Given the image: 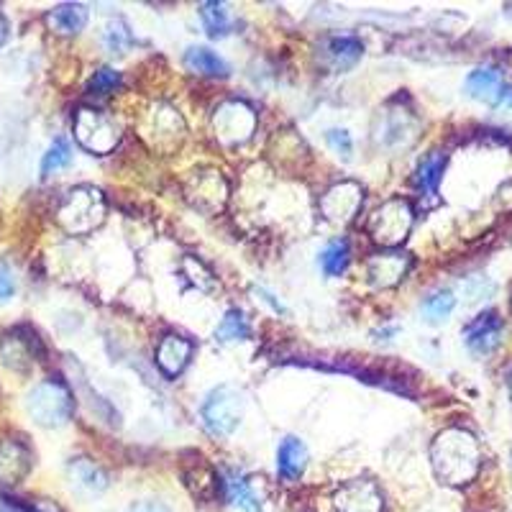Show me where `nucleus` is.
Segmentation results:
<instances>
[{
	"label": "nucleus",
	"mask_w": 512,
	"mask_h": 512,
	"mask_svg": "<svg viewBox=\"0 0 512 512\" xmlns=\"http://www.w3.org/2000/svg\"><path fill=\"white\" fill-rule=\"evenodd\" d=\"M128 512H172V510H169V507L159 500H141V502H136V505L131 507Z\"/></svg>",
	"instance_id": "473e14b6"
},
{
	"label": "nucleus",
	"mask_w": 512,
	"mask_h": 512,
	"mask_svg": "<svg viewBox=\"0 0 512 512\" xmlns=\"http://www.w3.org/2000/svg\"><path fill=\"white\" fill-rule=\"evenodd\" d=\"M47 24L54 34L75 36L88 26V8L82 3H59L47 13Z\"/></svg>",
	"instance_id": "a211bd4d"
},
{
	"label": "nucleus",
	"mask_w": 512,
	"mask_h": 512,
	"mask_svg": "<svg viewBox=\"0 0 512 512\" xmlns=\"http://www.w3.org/2000/svg\"><path fill=\"white\" fill-rule=\"evenodd\" d=\"M364 54L361 41L354 36H331L323 41V59L333 72H346L351 70Z\"/></svg>",
	"instance_id": "dca6fc26"
},
{
	"label": "nucleus",
	"mask_w": 512,
	"mask_h": 512,
	"mask_svg": "<svg viewBox=\"0 0 512 512\" xmlns=\"http://www.w3.org/2000/svg\"><path fill=\"white\" fill-rule=\"evenodd\" d=\"M410 269V256L402 251H379L369 259L367 274L374 287H395L405 280Z\"/></svg>",
	"instance_id": "f8f14e48"
},
{
	"label": "nucleus",
	"mask_w": 512,
	"mask_h": 512,
	"mask_svg": "<svg viewBox=\"0 0 512 512\" xmlns=\"http://www.w3.org/2000/svg\"><path fill=\"white\" fill-rule=\"evenodd\" d=\"M326 141L333 152L338 154V157L349 159L351 152H354V144H351L349 131H344V128H331V131L326 134Z\"/></svg>",
	"instance_id": "7c9ffc66"
},
{
	"label": "nucleus",
	"mask_w": 512,
	"mask_h": 512,
	"mask_svg": "<svg viewBox=\"0 0 512 512\" xmlns=\"http://www.w3.org/2000/svg\"><path fill=\"white\" fill-rule=\"evenodd\" d=\"M185 67L195 75H203V77H226L228 72V64L218 57L216 52H210L205 47H190L185 52Z\"/></svg>",
	"instance_id": "4be33fe9"
},
{
	"label": "nucleus",
	"mask_w": 512,
	"mask_h": 512,
	"mask_svg": "<svg viewBox=\"0 0 512 512\" xmlns=\"http://www.w3.org/2000/svg\"><path fill=\"white\" fill-rule=\"evenodd\" d=\"M443 169H446V157L441 152H433L418 164V172H415V182L423 192L428 195H436L438 190V182L443 177Z\"/></svg>",
	"instance_id": "b1692460"
},
{
	"label": "nucleus",
	"mask_w": 512,
	"mask_h": 512,
	"mask_svg": "<svg viewBox=\"0 0 512 512\" xmlns=\"http://www.w3.org/2000/svg\"><path fill=\"white\" fill-rule=\"evenodd\" d=\"M333 507L336 512H382L384 500L377 484L369 479H354L333 495Z\"/></svg>",
	"instance_id": "9d476101"
},
{
	"label": "nucleus",
	"mask_w": 512,
	"mask_h": 512,
	"mask_svg": "<svg viewBox=\"0 0 512 512\" xmlns=\"http://www.w3.org/2000/svg\"><path fill=\"white\" fill-rule=\"evenodd\" d=\"M70 162H72L70 141L57 139L52 146H49V152L44 154V159H41V177L47 180V177H52L57 169L67 167Z\"/></svg>",
	"instance_id": "cd10ccee"
},
{
	"label": "nucleus",
	"mask_w": 512,
	"mask_h": 512,
	"mask_svg": "<svg viewBox=\"0 0 512 512\" xmlns=\"http://www.w3.org/2000/svg\"><path fill=\"white\" fill-rule=\"evenodd\" d=\"M226 182L218 172L205 169V172H195L187 185V198L195 208L205 210V213H218L226 203Z\"/></svg>",
	"instance_id": "9b49d317"
},
{
	"label": "nucleus",
	"mask_w": 512,
	"mask_h": 512,
	"mask_svg": "<svg viewBox=\"0 0 512 512\" xmlns=\"http://www.w3.org/2000/svg\"><path fill=\"white\" fill-rule=\"evenodd\" d=\"M454 308H456L454 292L438 290V292H433V295L423 303V315L428 323H443L448 315L454 313Z\"/></svg>",
	"instance_id": "bb28decb"
},
{
	"label": "nucleus",
	"mask_w": 512,
	"mask_h": 512,
	"mask_svg": "<svg viewBox=\"0 0 512 512\" xmlns=\"http://www.w3.org/2000/svg\"><path fill=\"white\" fill-rule=\"evenodd\" d=\"M36 336H26L21 331H13L0 341V361L13 372H29L34 364Z\"/></svg>",
	"instance_id": "ddd939ff"
},
{
	"label": "nucleus",
	"mask_w": 512,
	"mask_h": 512,
	"mask_svg": "<svg viewBox=\"0 0 512 512\" xmlns=\"http://www.w3.org/2000/svg\"><path fill=\"white\" fill-rule=\"evenodd\" d=\"M70 477H72V487L82 489V492H88V495H98L108 487V477L100 469L98 464L88 459H77L70 464Z\"/></svg>",
	"instance_id": "412c9836"
},
{
	"label": "nucleus",
	"mask_w": 512,
	"mask_h": 512,
	"mask_svg": "<svg viewBox=\"0 0 512 512\" xmlns=\"http://www.w3.org/2000/svg\"><path fill=\"white\" fill-rule=\"evenodd\" d=\"M221 484L223 495H226V500L233 507H239L241 512H262V500H259V495H256L251 484L241 474L226 472L221 477Z\"/></svg>",
	"instance_id": "6ab92c4d"
},
{
	"label": "nucleus",
	"mask_w": 512,
	"mask_h": 512,
	"mask_svg": "<svg viewBox=\"0 0 512 512\" xmlns=\"http://www.w3.org/2000/svg\"><path fill=\"white\" fill-rule=\"evenodd\" d=\"M59 226L67 233H90L105 221V198L95 187H75L64 195L62 205L57 210Z\"/></svg>",
	"instance_id": "f03ea898"
},
{
	"label": "nucleus",
	"mask_w": 512,
	"mask_h": 512,
	"mask_svg": "<svg viewBox=\"0 0 512 512\" xmlns=\"http://www.w3.org/2000/svg\"><path fill=\"white\" fill-rule=\"evenodd\" d=\"M8 31H11V26H8V18L0 13V47L8 41Z\"/></svg>",
	"instance_id": "72a5a7b5"
},
{
	"label": "nucleus",
	"mask_w": 512,
	"mask_h": 512,
	"mask_svg": "<svg viewBox=\"0 0 512 512\" xmlns=\"http://www.w3.org/2000/svg\"><path fill=\"white\" fill-rule=\"evenodd\" d=\"M249 333V320H246V315L241 310H228L223 315L221 326L216 328V338L223 341V344H228V341H244V338H249Z\"/></svg>",
	"instance_id": "a878e982"
},
{
	"label": "nucleus",
	"mask_w": 512,
	"mask_h": 512,
	"mask_svg": "<svg viewBox=\"0 0 512 512\" xmlns=\"http://www.w3.org/2000/svg\"><path fill=\"white\" fill-rule=\"evenodd\" d=\"M200 21H203L205 31H208L210 39H223V36L231 31V16H228V8L216 0H208L200 6Z\"/></svg>",
	"instance_id": "5701e85b"
},
{
	"label": "nucleus",
	"mask_w": 512,
	"mask_h": 512,
	"mask_svg": "<svg viewBox=\"0 0 512 512\" xmlns=\"http://www.w3.org/2000/svg\"><path fill=\"white\" fill-rule=\"evenodd\" d=\"M244 392L221 384L203 402V423L213 436H231L244 418Z\"/></svg>",
	"instance_id": "39448f33"
},
{
	"label": "nucleus",
	"mask_w": 512,
	"mask_h": 512,
	"mask_svg": "<svg viewBox=\"0 0 512 512\" xmlns=\"http://www.w3.org/2000/svg\"><path fill=\"white\" fill-rule=\"evenodd\" d=\"M72 408H75L72 392L59 379H47V382L36 384L26 397V410L44 428H59V425L67 423L72 418Z\"/></svg>",
	"instance_id": "7ed1b4c3"
},
{
	"label": "nucleus",
	"mask_w": 512,
	"mask_h": 512,
	"mask_svg": "<svg viewBox=\"0 0 512 512\" xmlns=\"http://www.w3.org/2000/svg\"><path fill=\"white\" fill-rule=\"evenodd\" d=\"M308 466V446L300 438L290 436L280 443L277 451V469L285 479H300Z\"/></svg>",
	"instance_id": "aec40b11"
},
{
	"label": "nucleus",
	"mask_w": 512,
	"mask_h": 512,
	"mask_svg": "<svg viewBox=\"0 0 512 512\" xmlns=\"http://www.w3.org/2000/svg\"><path fill=\"white\" fill-rule=\"evenodd\" d=\"M75 139L93 154H111L121 141V126L108 113L80 108L75 113Z\"/></svg>",
	"instance_id": "423d86ee"
},
{
	"label": "nucleus",
	"mask_w": 512,
	"mask_h": 512,
	"mask_svg": "<svg viewBox=\"0 0 512 512\" xmlns=\"http://www.w3.org/2000/svg\"><path fill=\"white\" fill-rule=\"evenodd\" d=\"M361 200H364V190L356 182L346 180L333 185L331 190L320 198V213L323 218L336 226H346V223L354 221V216L359 213Z\"/></svg>",
	"instance_id": "6e6552de"
},
{
	"label": "nucleus",
	"mask_w": 512,
	"mask_h": 512,
	"mask_svg": "<svg viewBox=\"0 0 512 512\" xmlns=\"http://www.w3.org/2000/svg\"><path fill=\"white\" fill-rule=\"evenodd\" d=\"M213 128L221 144L239 146L251 139L256 131V113L244 100H226L218 105L216 116H213Z\"/></svg>",
	"instance_id": "0eeeda50"
},
{
	"label": "nucleus",
	"mask_w": 512,
	"mask_h": 512,
	"mask_svg": "<svg viewBox=\"0 0 512 512\" xmlns=\"http://www.w3.org/2000/svg\"><path fill=\"white\" fill-rule=\"evenodd\" d=\"M413 221V205H410L408 200H387V203H384L382 208L374 210V216L369 218L367 233L372 236L374 244H379L382 249H395V246H400L402 241L408 239Z\"/></svg>",
	"instance_id": "20e7f679"
},
{
	"label": "nucleus",
	"mask_w": 512,
	"mask_h": 512,
	"mask_svg": "<svg viewBox=\"0 0 512 512\" xmlns=\"http://www.w3.org/2000/svg\"><path fill=\"white\" fill-rule=\"evenodd\" d=\"M118 88H121V75H118L116 70H108V67H105V70L93 75V80H90L88 85V93L95 95V98H105V95L116 93Z\"/></svg>",
	"instance_id": "c85d7f7f"
},
{
	"label": "nucleus",
	"mask_w": 512,
	"mask_h": 512,
	"mask_svg": "<svg viewBox=\"0 0 512 512\" xmlns=\"http://www.w3.org/2000/svg\"><path fill=\"white\" fill-rule=\"evenodd\" d=\"M16 295V272L6 259H0V303H6Z\"/></svg>",
	"instance_id": "2f4dec72"
},
{
	"label": "nucleus",
	"mask_w": 512,
	"mask_h": 512,
	"mask_svg": "<svg viewBox=\"0 0 512 512\" xmlns=\"http://www.w3.org/2000/svg\"><path fill=\"white\" fill-rule=\"evenodd\" d=\"M431 464L443 484H469L479 472V446L472 433L448 428L431 446Z\"/></svg>",
	"instance_id": "f257e3e1"
},
{
	"label": "nucleus",
	"mask_w": 512,
	"mask_h": 512,
	"mask_svg": "<svg viewBox=\"0 0 512 512\" xmlns=\"http://www.w3.org/2000/svg\"><path fill=\"white\" fill-rule=\"evenodd\" d=\"M466 93L482 103H502L507 95L505 80L495 67H479L466 77Z\"/></svg>",
	"instance_id": "f3484780"
},
{
	"label": "nucleus",
	"mask_w": 512,
	"mask_h": 512,
	"mask_svg": "<svg viewBox=\"0 0 512 512\" xmlns=\"http://www.w3.org/2000/svg\"><path fill=\"white\" fill-rule=\"evenodd\" d=\"M192 356V344L185 336L177 333H167L157 346V367L162 369L167 377H177L182 369L187 367V361Z\"/></svg>",
	"instance_id": "2eb2a0df"
},
{
	"label": "nucleus",
	"mask_w": 512,
	"mask_h": 512,
	"mask_svg": "<svg viewBox=\"0 0 512 512\" xmlns=\"http://www.w3.org/2000/svg\"><path fill=\"white\" fill-rule=\"evenodd\" d=\"M31 456L18 441H0V484L16 487L29 474Z\"/></svg>",
	"instance_id": "4468645a"
},
{
	"label": "nucleus",
	"mask_w": 512,
	"mask_h": 512,
	"mask_svg": "<svg viewBox=\"0 0 512 512\" xmlns=\"http://www.w3.org/2000/svg\"><path fill=\"white\" fill-rule=\"evenodd\" d=\"M502 333H505V326L500 315L495 310H484L464 328V344L474 356H489L502 344Z\"/></svg>",
	"instance_id": "1a4fd4ad"
},
{
	"label": "nucleus",
	"mask_w": 512,
	"mask_h": 512,
	"mask_svg": "<svg viewBox=\"0 0 512 512\" xmlns=\"http://www.w3.org/2000/svg\"><path fill=\"white\" fill-rule=\"evenodd\" d=\"M349 259H351L349 241L336 239V241H331L326 249L320 251V269H323L328 277H338V274L346 272V267H349Z\"/></svg>",
	"instance_id": "393cba45"
},
{
	"label": "nucleus",
	"mask_w": 512,
	"mask_h": 512,
	"mask_svg": "<svg viewBox=\"0 0 512 512\" xmlns=\"http://www.w3.org/2000/svg\"><path fill=\"white\" fill-rule=\"evenodd\" d=\"M510 392H512V377H510Z\"/></svg>",
	"instance_id": "f704fd0d"
},
{
	"label": "nucleus",
	"mask_w": 512,
	"mask_h": 512,
	"mask_svg": "<svg viewBox=\"0 0 512 512\" xmlns=\"http://www.w3.org/2000/svg\"><path fill=\"white\" fill-rule=\"evenodd\" d=\"M105 41H108V47H111L113 52L123 54V49H128V44H131V34H128L126 24H123V21H113V24L108 26V31H105Z\"/></svg>",
	"instance_id": "c756f323"
}]
</instances>
